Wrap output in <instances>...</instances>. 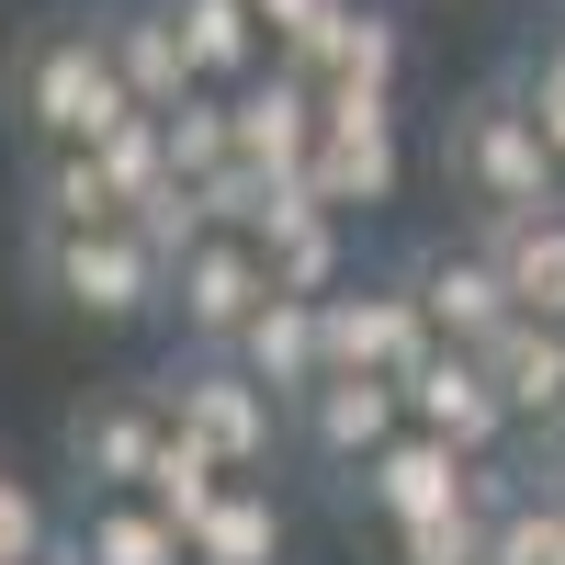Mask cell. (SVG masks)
Here are the masks:
<instances>
[{
  "instance_id": "obj_26",
  "label": "cell",
  "mask_w": 565,
  "mask_h": 565,
  "mask_svg": "<svg viewBox=\"0 0 565 565\" xmlns=\"http://www.w3.org/2000/svg\"><path fill=\"white\" fill-rule=\"evenodd\" d=\"M103 170H114V193H125V215L159 193V181H181V159H170V125L159 114H125L114 136H103Z\"/></svg>"
},
{
  "instance_id": "obj_7",
  "label": "cell",
  "mask_w": 565,
  "mask_h": 565,
  "mask_svg": "<svg viewBox=\"0 0 565 565\" xmlns=\"http://www.w3.org/2000/svg\"><path fill=\"white\" fill-rule=\"evenodd\" d=\"M159 441H170V396H159V385H90V396L57 418V452H68V476H79L90 498L148 487Z\"/></svg>"
},
{
  "instance_id": "obj_11",
  "label": "cell",
  "mask_w": 565,
  "mask_h": 565,
  "mask_svg": "<svg viewBox=\"0 0 565 565\" xmlns=\"http://www.w3.org/2000/svg\"><path fill=\"white\" fill-rule=\"evenodd\" d=\"M351 498L373 509V521H430V509H452V498H476V452H463V441H441V430H418V418H407V430L385 441V452H373L362 463V476H351Z\"/></svg>"
},
{
  "instance_id": "obj_13",
  "label": "cell",
  "mask_w": 565,
  "mask_h": 565,
  "mask_svg": "<svg viewBox=\"0 0 565 565\" xmlns=\"http://www.w3.org/2000/svg\"><path fill=\"white\" fill-rule=\"evenodd\" d=\"M317 125H328V90H317L295 57H271V68L238 90V159H260V170H282V181L317 159Z\"/></svg>"
},
{
  "instance_id": "obj_21",
  "label": "cell",
  "mask_w": 565,
  "mask_h": 565,
  "mask_svg": "<svg viewBox=\"0 0 565 565\" xmlns=\"http://www.w3.org/2000/svg\"><path fill=\"white\" fill-rule=\"evenodd\" d=\"M181 34H193V68L215 79V90H249L282 45H271V23L249 12V0H181Z\"/></svg>"
},
{
  "instance_id": "obj_22",
  "label": "cell",
  "mask_w": 565,
  "mask_h": 565,
  "mask_svg": "<svg viewBox=\"0 0 565 565\" xmlns=\"http://www.w3.org/2000/svg\"><path fill=\"white\" fill-rule=\"evenodd\" d=\"M193 565H282V498L260 476H226V498L193 532Z\"/></svg>"
},
{
  "instance_id": "obj_31",
  "label": "cell",
  "mask_w": 565,
  "mask_h": 565,
  "mask_svg": "<svg viewBox=\"0 0 565 565\" xmlns=\"http://www.w3.org/2000/svg\"><path fill=\"white\" fill-rule=\"evenodd\" d=\"M249 12L271 23V45H306V34H317L328 12H340V0H249Z\"/></svg>"
},
{
  "instance_id": "obj_9",
  "label": "cell",
  "mask_w": 565,
  "mask_h": 565,
  "mask_svg": "<svg viewBox=\"0 0 565 565\" xmlns=\"http://www.w3.org/2000/svg\"><path fill=\"white\" fill-rule=\"evenodd\" d=\"M407 418H418V430H441V441H463L476 463H487L509 430H521L476 340H430V351H418V373H407Z\"/></svg>"
},
{
  "instance_id": "obj_5",
  "label": "cell",
  "mask_w": 565,
  "mask_h": 565,
  "mask_svg": "<svg viewBox=\"0 0 565 565\" xmlns=\"http://www.w3.org/2000/svg\"><path fill=\"white\" fill-rule=\"evenodd\" d=\"M271 295H282V282H271V249L249 238V226H204V238L170 260V317H181L193 351H238V328Z\"/></svg>"
},
{
  "instance_id": "obj_20",
  "label": "cell",
  "mask_w": 565,
  "mask_h": 565,
  "mask_svg": "<svg viewBox=\"0 0 565 565\" xmlns=\"http://www.w3.org/2000/svg\"><path fill=\"white\" fill-rule=\"evenodd\" d=\"M476 238L498 249V271H509V295H521V317H565V204L487 215Z\"/></svg>"
},
{
  "instance_id": "obj_18",
  "label": "cell",
  "mask_w": 565,
  "mask_h": 565,
  "mask_svg": "<svg viewBox=\"0 0 565 565\" xmlns=\"http://www.w3.org/2000/svg\"><path fill=\"white\" fill-rule=\"evenodd\" d=\"M79 554L90 565H193V532H181L148 487H114V498L79 509Z\"/></svg>"
},
{
  "instance_id": "obj_10",
  "label": "cell",
  "mask_w": 565,
  "mask_h": 565,
  "mask_svg": "<svg viewBox=\"0 0 565 565\" xmlns=\"http://www.w3.org/2000/svg\"><path fill=\"white\" fill-rule=\"evenodd\" d=\"M295 430H306L317 463L362 476V463L407 430V385H396V373H317V385L295 396Z\"/></svg>"
},
{
  "instance_id": "obj_14",
  "label": "cell",
  "mask_w": 565,
  "mask_h": 565,
  "mask_svg": "<svg viewBox=\"0 0 565 565\" xmlns=\"http://www.w3.org/2000/svg\"><path fill=\"white\" fill-rule=\"evenodd\" d=\"M103 34H114L125 90H136L148 114H170L181 90H204V68H193V34H181V0H114V12H103Z\"/></svg>"
},
{
  "instance_id": "obj_33",
  "label": "cell",
  "mask_w": 565,
  "mask_h": 565,
  "mask_svg": "<svg viewBox=\"0 0 565 565\" xmlns=\"http://www.w3.org/2000/svg\"><path fill=\"white\" fill-rule=\"evenodd\" d=\"M34 565H90V554H79V532H57V543H45Z\"/></svg>"
},
{
  "instance_id": "obj_25",
  "label": "cell",
  "mask_w": 565,
  "mask_h": 565,
  "mask_svg": "<svg viewBox=\"0 0 565 565\" xmlns=\"http://www.w3.org/2000/svg\"><path fill=\"white\" fill-rule=\"evenodd\" d=\"M226 476H238V463H215L193 430H181V418H170V441H159V463H148V498L170 509V521L181 532H204V509L226 498Z\"/></svg>"
},
{
  "instance_id": "obj_12",
  "label": "cell",
  "mask_w": 565,
  "mask_h": 565,
  "mask_svg": "<svg viewBox=\"0 0 565 565\" xmlns=\"http://www.w3.org/2000/svg\"><path fill=\"white\" fill-rule=\"evenodd\" d=\"M407 271H418V306H430L441 340H476V351H487L498 328L521 317V295H509V271H498V249H487V238H463V249L441 238V249H418Z\"/></svg>"
},
{
  "instance_id": "obj_8",
  "label": "cell",
  "mask_w": 565,
  "mask_h": 565,
  "mask_svg": "<svg viewBox=\"0 0 565 565\" xmlns=\"http://www.w3.org/2000/svg\"><path fill=\"white\" fill-rule=\"evenodd\" d=\"M328 306V373H418V351L441 340L430 306H418V271H373V282H340V295H317Z\"/></svg>"
},
{
  "instance_id": "obj_30",
  "label": "cell",
  "mask_w": 565,
  "mask_h": 565,
  "mask_svg": "<svg viewBox=\"0 0 565 565\" xmlns=\"http://www.w3.org/2000/svg\"><path fill=\"white\" fill-rule=\"evenodd\" d=\"M521 90H532V114H543V136H554V159H565V45H554V57H543V68H532Z\"/></svg>"
},
{
  "instance_id": "obj_29",
  "label": "cell",
  "mask_w": 565,
  "mask_h": 565,
  "mask_svg": "<svg viewBox=\"0 0 565 565\" xmlns=\"http://www.w3.org/2000/svg\"><path fill=\"white\" fill-rule=\"evenodd\" d=\"M45 543H57V521H45V498H34V476L12 452H0V565H34Z\"/></svg>"
},
{
  "instance_id": "obj_16",
  "label": "cell",
  "mask_w": 565,
  "mask_h": 565,
  "mask_svg": "<svg viewBox=\"0 0 565 565\" xmlns=\"http://www.w3.org/2000/svg\"><path fill=\"white\" fill-rule=\"evenodd\" d=\"M487 373H498V396H509L521 430H554L565 418V317H509L487 340Z\"/></svg>"
},
{
  "instance_id": "obj_1",
  "label": "cell",
  "mask_w": 565,
  "mask_h": 565,
  "mask_svg": "<svg viewBox=\"0 0 565 565\" xmlns=\"http://www.w3.org/2000/svg\"><path fill=\"white\" fill-rule=\"evenodd\" d=\"M12 125L34 136V148H103V136L125 125V114H148L125 90V57H114V34H103V12H57V23H34L23 45H12Z\"/></svg>"
},
{
  "instance_id": "obj_27",
  "label": "cell",
  "mask_w": 565,
  "mask_h": 565,
  "mask_svg": "<svg viewBox=\"0 0 565 565\" xmlns=\"http://www.w3.org/2000/svg\"><path fill=\"white\" fill-rule=\"evenodd\" d=\"M487 565H565V498L554 487H521L498 509V554Z\"/></svg>"
},
{
  "instance_id": "obj_15",
  "label": "cell",
  "mask_w": 565,
  "mask_h": 565,
  "mask_svg": "<svg viewBox=\"0 0 565 565\" xmlns=\"http://www.w3.org/2000/svg\"><path fill=\"white\" fill-rule=\"evenodd\" d=\"M306 79H362V90H396V68H407V23L396 12H373V0H340L306 45H282Z\"/></svg>"
},
{
  "instance_id": "obj_23",
  "label": "cell",
  "mask_w": 565,
  "mask_h": 565,
  "mask_svg": "<svg viewBox=\"0 0 565 565\" xmlns=\"http://www.w3.org/2000/svg\"><path fill=\"white\" fill-rule=\"evenodd\" d=\"M125 193H114V170L103 148H34V226H114Z\"/></svg>"
},
{
  "instance_id": "obj_4",
  "label": "cell",
  "mask_w": 565,
  "mask_h": 565,
  "mask_svg": "<svg viewBox=\"0 0 565 565\" xmlns=\"http://www.w3.org/2000/svg\"><path fill=\"white\" fill-rule=\"evenodd\" d=\"M159 396H170L181 430H193L215 463H238V476H260V463H271V430H282V407H295L282 385H260L238 351H193V362H170Z\"/></svg>"
},
{
  "instance_id": "obj_24",
  "label": "cell",
  "mask_w": 565,
  "mask_h": 565,
  "mask_svg": "<svg viewBox=\"0 0 565 565\" xmlns=\"http://www.w3.org/2000/svg\"><path fill=\"white\" fill-rule=\"evenodd\" d=\"M159 125H170V159H181V181H215L226 159H238V90H215V79H204V90H181V103H170Z\"/></svg>"
},
{
  "instance_id": "obj_6",
  "label": "cell",
  "mask_w": 565,
  "mask_h": 565,
  "mask_svg": "<svg viewBox=\"0 0 565 565\" xmlns=\"http://www.w3.org/2000/svg\"><path fill=\"white\" fill-rule=\"evenodd\" d=\"M328 90V125H317V204H340V215H373L396 193V90H362V79H317Z\"/></svg>"
},
{
  "instance_id": "obj_28",
  "label": "cell",
  "mask_w": 565,
  "mask_h": 565,
  "mask_svg": "<svg viewBox=\"0 0 565 565\" xmlns=\"http://www.w3.org/2000/svg\"><path fill=\"white\" fill-rule=\"evenodd\" d=\"M204 226H215V204H204V181H159V193L136 204V238H148L159 260H181V249L204 238Z\"/></svg>"
},
{
  "instance_id": "obj_17",
  "label": "cell",
  "mask_w": 565,
  "mask_h": 565,
  "mask_svg": "<svg viewBox=\"0 0 565 565\" xmlns=\"http://www.w3.org/2000/svg\"><path fill=\"white\" fill-rule=\"evenodd\" d=\"M260 249H271V282H282V295H340V282H351L340 204H317V181H295V193H282V215L260 226Z\"/></svg>"
},
{
  "instance_id": "obj_19",
  "label": "cell",
  "mask_w": 565,
  "mask_h": 565,
  "mask_svg": "<svg viewBox=\"0 0 565 565\" xmlns=\"http://www.w3.org/2000/svg\"><path fill=\"white\" fill-rule=\"evenodd\" d=\"M238 362L260 373V385L306 396L317 373H328V306H317V295H271V306L238 328Z\"/></svg>"
},
{
  "instance_id": "obj_2",
  "label": "cell",
  "mask_w": 565,
  "mask_h": 565,
  "mask_svg": "<svg viewBox=\"0 0 565 565\" xmlns=\"http://www.w3.org/2000/svg\"><path fill=\"white\" fill-rule=\"evenodd\" d=\"M441 181L463 215H532V204H565V159L532 114V90H463L441 114Z\"/></svg>"
},
{
  "instance_id": "obj_3",
  "label": "cell",
  "mask_w": 565,
  "mask_h": 565,
  "mask_svg": "<svg viewBox=\"0 0 565 565\" xmlns=\"http://www.w3.org/2000/svg\"><path fill=\"white\" fill-rule=\"evenodd\" d=\"M34 295L79 317V328H136L148 306H170V260L136 238V215L114 226H34Z\"/></svg>"
},
{
  "instance_id": "obj_32",
  "label": "cell",
  "mask_w": 565,
  "mask_h": 565,
  "mask_svg": "<svg viewBox=\"0 0 565 565\" xmlns=\"http://www.w3.org/2000/svg\"><path fill=\"white\" fill-rule=\"evenodd\" d=\"M532 487H554V498H565V418H554V430H543V452H532Z\"/></svg>"
}]
</instances>
